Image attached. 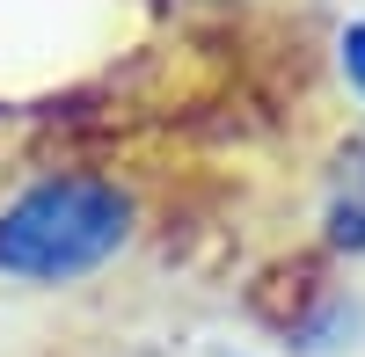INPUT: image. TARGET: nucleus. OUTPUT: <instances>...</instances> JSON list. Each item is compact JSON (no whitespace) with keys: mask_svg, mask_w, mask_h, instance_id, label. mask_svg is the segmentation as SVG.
Wrapping results in <instances>:
<instances>
[{"mask_svg":"<svg viewBox=\"0 0 365 357\" xmlns=\"http://www.w3.org/2000/svg\"><path fill=\"white\" fill-rule=\"evenodd\" d=\"M139 241V197L103 168H51L0 204V277L22 292H66L103 277Z\"/></svg>","mask_w":365,"mask_h":357,"instance_id":"f257e3e1","label":"nucleus"},{"mask_svg":"<svg viewBox=\"0 0 365 357\" xmlns=\"http://www.w3.org/2000/svg\"><path fill=\"white\" fill-rule=\"evenodd\" d=\"M322 248L329 255H365V132H351L322 168Z\"/></svg>","mask_w":365,"mask_h":357,"instance_id":"f03ea898","label":"nucleus"},{"mask_svg":"<svg viewBox=\"0 0 365 357\" xmlns=\"http://www.w3.org/2000/svg\"><path fill=\"white\" fill-rule=\"evenodd\" d=\"M336 73H344V87H351V102L365 110V22H344V29H336Z\"/></svg>","mask_w":365,"mask_h":357,"instance_id":"7ed1b4c3","label":"nucleus"}]
</instances>
